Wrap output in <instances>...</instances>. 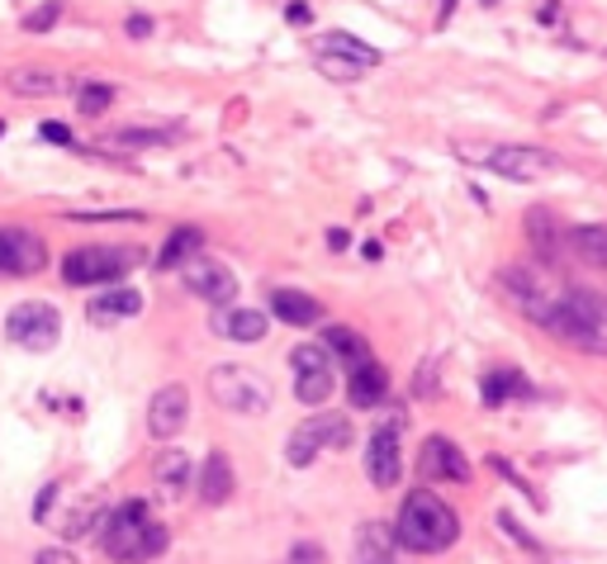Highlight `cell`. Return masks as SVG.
<instances>
[{"label": "cell", "instance_id": "obj_1", "mask_svg": "<svg viewBox=\"0 0 607 564\" xmlns=\"http://www.w3.org/2000/svg\"><path fill=\"white\" fill-rule=\"evenodd\" d=\"M399 546L404 550H418V555H437V550H451L460 536V517L451 513L437 493L418 489L404 498V507H399Z\"/></svg>", "mask_w": 607, "mask_h": 564}, {"label": "cell", "instance_id": "obj_2", "mask_svg": "<svg viewBox=\"0 0 607 564\" xmlns=\"http://www.w3.org/2000/svg\"><path fill=\"white\" fill-rule=\"evenodd\" d=\"M546 333H555L560 342H570L579 351H593V356H607V313L603 299L570 285L565 299L555 304V313L546 318Z\"/></svg>", "mask_w": 607, "mask_h": 564}, {"label": "cell", "instance_id": "obj_3", "mask_svg": "<svg viewBox=\"0 0 607 564\" xmlns=\"http://www.w3.org/2000/svg\"><path fill=\"white\" fill-rule=\"evenodd\" d=\"M166 550V527L148 517V503H124L114 507L110 527H105V555L114 564H148L152 555H162Z\"/></svg>", "mask_w": 607, "mask_h": 564}, {"label": "cell", "instance_id": "obj_4", "mask_svg": "<svg viewBox=\"0 0 607 564\" xmlns=\"http://www.w3.org/2000/svg\"><path fill=\"white\" fill-rule=\"evenodd\" d=\"M503 290L518 299V309L536 327H546V318L555 313V304L565 299V290H570V285H565L560 275L546 266V261H541V266H508V271H503Z\"/></svg>", "mask_w": 607, "mask_h": 564}, {"label": "cell", "instance_id": "obj_5", "mask_svg": "<svg viewBox=\"0 0 607 564\" xmlns=\"http://www.w3.org/2000/svg\"><path fill=\"white\" fill-rule=\"evenodd\" d=\"M138 261H143L138 247H76L62 261V275H67V285H110L124 271H134Z\"/></svg>", "mask_w": 607, "mask_h": 564}, {"label": "cell", "instance_id": "obj_6", "mask_svg": "<svg viewBox=\"0 0 607 564\" xmlns=\"http://www.w3.org/2000/svg\"><path fill=\"white\" fill-rule=\"evenodd\" d=\"M210 393L228 413H266L270 409V385L256 371H248V365H214Z\"/></svg>", "mask_w": 607, "mask_h": 564}, {"label": "cell", "instance_id": "obj_7", "mask_svg": "<svg viewBox=\"0 0 607 564\" xmlns=\"http://www.w3.org/2000/svg\"><path fill=\"white\" fill-rule=\"evenodd\" d=\"M5 337H10V342H20L24 351H34V356H43V351H53V347H58L62 318H58V309H53V304H38V299H34V304L10 309Z\"/></svg>", "mask_w": 607, "mask_h": 564}, {"label": "cell", "instance_id": "obj_8", "mask_svg": "<svg viewBox=\"0 0 607 564\" xmlns=\"http://www.w3.org/2000/svg\"><path fill=\"white\" fill-rule=\"evenodd\" d=\"M346 437H352V431H346V417H338V413L308 417V423L294 427V437L286 446V461L294 469H304V465H314L318 451H328V446H346Z\"/></svg>", "mask_w": 607, "mask_h": 564}, {"label": "cell", "instance_id": "obj_9", "mask_svg": "<svg viewBox=\"0 0 607 564\" xmlns=\"http://www.w3.org/2000/svg\"><path fill=\"white\" fill-rule=\"evenodd\" d=\"M399 437H404V413L390 417V423L376 427V437L366 446V469L376 489H394L399 475H404V451H399Z\"/></svg>", "mask_w": 607, "mask_h": 564}, {"label": "cell", "instance_id": "obj_10", "mask_svg": "<svg viewBox=\"0 0 607 564\" xmlns=\"http://www.w3.org/2000/svg\"><path fill=\"white\" fill-rule=\"evenodd\" d=\"M484 166L503 180H546L555 176V152H541V148H484Z\"/></svg>", "mask_w": 607, "mask_h": 564}, {"label": "cell", "instance_id": "obj_11", "mask_svg": "<svg viewBox=\"0 0 607 564\" xmlns=\"http://www.w3.org/2000/svg\"><path fill=\"white\" fill-rule=\"evenodd\" d=\"M294 393H300L304 403H328L332 393V351L323 347H294Z\"/></svg>", "mask_w": 607, "mask_h": 564}, {"label": "cell", "instance_id": "obj_12", "mask_svg": "<svg viewBox=\"0 0 607 564\" xmlns=\"http://www.w3.org/2000/svg\"><path fill=\"white\" fill-rule=\"evenodd\" d=\"M180 271H186V285H190V294H200L204 304H214V309L232 304V294H238V275H232L228 266H218V261L190 256Z\"/></svg>", "mask_w": 607, "mask_h": 564}, {"label": "cell", "instance_id": "obj_13", "mask_svg": "<svg viewBox=\"0 0 607 564\" xmlns=\"http://www.w3.org/2000/svg\"><path fill=\"white\" fill-rule=\"evenodd\" d=\"M48 266V247L24 228H0V271L5 275H34Z\"/></svg>", "mask_w": 607, "mask_h": 564}, {"label": "cell", "instance_id": "obj_14", "mask_svg": "<svg viewBox=\"0 0 607 564\" xmlns=\"http://www.w3.org/2000/svg\"><path fill=\"white\" fill-rule=\"evenodd\" d=\"M190 423V393L180 389V385H166L152 393V403H148V431L152 437H176V431H186Z\"/></svg>", "mask_w": 607, "mask_h": 564}, {"label": "cell", "instance_id": "obj_15", "mask_svg": "<svg viewBox=\"0 0 607 564\" xmlns=\"http://www.w3.org/2000/svg\"><path fill=\"white\" fill-rule=\"evenodd\" d=\"M418 469H422L428 479H451V484H465V479H470V461H465V455H460L446 437H428V441H422Z\"/></svg>", "mask_w": 607, "mask_h": 564}, {"label": "cell", "instance_id": "obj_16", "mask_svg": "<svg viewBox=\"0 0 607 564\" xmlns=\"http://www.w3.org/2000/svg\"><path fill=\"white\" fill-rule=\"evenodd\" d=\"M180 128H119V134H105L96 138V152H110V156H128V152H143V148H162V142H176Z\"/></svg>", "mask_w": 607, "mask_h": 564}, {"label": "cell", "instance_id": "obj_17", "mask_svg": "<svg viewBox=\"0 0 607 564\" xmlns=\"http://www.w3.org/2000/svg\"><path fill=\"white\" fill-rule=\"evenodd\" d=\"M384 393H390V375H384V365L370 361V356H361L352 365V403H356V409H380Z\"/></svg>", "mask_w": 607, "mask_h": 564}, {"label": "cell", "instance_id": "obj_18", "mask_svg": "<svg viewBox=\"0 0 607 564\" xmlns=\"http://www.w3.org/2000/svg\"><path fill=\"white\" fill-rule=\"evenodd\" d=\"M527 238H532L536 256L546 261V266H555V261H560V252L570 247V238L560 233V223H555L551 209H532V214H527Z\"/></svg>", "mask_w": 607, "mask_h": 564}, {"label": "cell", "instance_id": "obj_19", "mask_svg": "<svg viewBox=\"0 0 607 564\" xmlns=\"http://www.w3.org/2000/svg\"><path fill=\"white\" fill-rule=\"evenodd\" d=\"M266 313H256V309H218L214 313V333H224V337H232V342H262L266 337Z\"/></svg>", "mask_w": 607, "mask_h": 564}, {"label": "cell", "instance_id": "obj_20", "mask_svg": "<svg viewBox=\"0 0 607 564\" xmlns=\"http://www.w3.org/2000/svg\"><path fill=\"white\" fill-rule=\"evenodd\" d=\"M200 498L210 507H218V503H228V498H232V465H228L224 451H214L210 461H204V469H200Z\"/></svg>", "mask_w": 607, "mask_h": 564}, {"label": "cell", "instance_id": "obj_21", "mask_svg": "<svg viewBox=\"0 0 607 564\" xmlns=\"http://www.w3.org/2000/svg\"><path fill=\"white\" fill-rule=\"evenodd\" d=\"M270 309H276V318H286L290 327H314L318 323V299H308L300 290H276L270 294Z\"/></svg>", "mask_w": 607, "mask_h": 564}, {"label": "cell", "instance_id": "obj_22", "mask_svg": "<svg viewBox=\"0 0 607 564\" xmlns=\"http://www.w3.org/2000/svg\"><path fill=\"white\" fill-rule=\"evenodd\" d=\"M143 309V294L138 290H110L90 304V323H119V318H134Z\"/></svg>", "mask_w": 607, "mask_h": 564}, {"label": "cell", "instance_id": "obj_23", "mask_svg": "<svg viewBox=\"0 0 607 564\" xmlns=\"http://www.w3.org/2000/svg\"><path fill=\"white\" fill-rule=\"evenodd\" d=\"M570 247H574V256L584 261L589 271H607V228L603 223H593V228H574Z\"/></svg>", "mask_w": 607, "mask_h": 564}, {"label": "cell", "instance_id": "obj_24", "mask_svg": "<svg viewBox=\"0 0 607 564\" xmlns=\"http://www.w3.org/2000/svg\"><path fill=\"white\" fill-rule=\"evenodd\" d=\"M356 564H399L390 531L376 527V522H370V527H361V536H356Z\"/></svg>", "mask_w": 607, "mask_h": 564}, {"label": "cell", "instance_id": "obj_25", "mask_svg": "<svg viewBox=\"0 0 607 564\" xmlns=\"http://www.w3.org/2000/svg\"><path fill=\"white\" fill-rule=\"evenodd\" d=\"M200 247H204V233H200V228H176L172 238H166V247H162L157 266H162V271H172V266L180 271L190 256H200Z\"/></svg>", "mask_w": 607, "mask_h": 564}, {"label": "cell", "instance_id": "obj_26", "mask_svg": "<svg viewBox=\"0 0 607 564\" xmlns=\"http://www.w3.org/2000/svg\"><path fill=\"white\" fill-rule=\"evenodd\" d=\"M318 52H342V58H356V62H366V67H376V62H380V52L370 48L366 38H356V34H346V29H328V34H323Z\"/></svg>", "mask_w": 607, "mask_h": 564}, {"label": "cell", "instance_id": "obj_27", "mask_svg": "<svg viewBox=\"0 0 607 564\" xmlns=\"http://www.w3.org/2000/svg\"><path fill=\"white\" fill-rule=\"evenodd\" d=\"M5 86L15 90V96H58V90H62L58 76L43 72V67H20V72H10Z\"/></svg>", "mask_w": 607, "mask_h": 564}, {"label": "cell", "instance_id": "obj_28", "mask_svg": "<svg viewBox=\"0 0 607 564\" xmlns=\"http://www.w3.org/2000/svg\"><path fill=\"white\" fill-rule=\"evenodd\" d=\"M152 475H157V489H162V493L180 498V489H186V479H190V455H186V451H166Z\"/></svg>", "mask_w": 607, "mask_h": 564}, {"label": "cell", "instance_id": "obj_29", "mask_svg": "<svg viewBox=\"0 0 607 564\" xmlns=\"http://www.w3.org/2000/svg\"><path fill=\"white\" fill-rule=\"evenodd\" d=\"M527 393V379L518 371H494L484 379V403H508V399H522Z\"/></svg>", "mask_w": 607, "mask_h": 564}, {"label": "cell", "instance_id": "obj_30", "mask_svg": "<svg viewBox=\"0 0 607 564\" xmlns=\"http://www.w3.org/2000/svg\"><path fill=\"white\" fill-rule=\"evenodd\" d=\"M318 72L328 82H361V72H370V67L356 58H342V52H318Z\"/></svg>", "mask_w": 607, "mask_h": 564}, {"label": "cell", "instance_id": "obj_31", "mask_svg": "<svg viewBox=\"0 0 607 564\" xmlns=\"http://www.w3.org/2000/svg\"><path fill=\"white\" fill-rule=\"evenodd\" d=\"M114 100V90L105 82H81V90H76V110L86 114V120H96V114H105Z\"/></svg>", "mask_w": 607, "mask_h": 564}, {"label": "cell", "instance_id": "obj_32", "mask_svg": "<svg viewBox=\"0 0 607 564\" xmlns=\"http://www.w3.org/2000/svg\"><path fill=\"white\" fill-rule=\"evenodd\" d=\"M323 347H328L332 356H346V361H361V356H366V342H361L352 327H328V333H323Z\"/></svg>", "mask_w": 607, "mask_h": 564}, {"label": "cell", "instance_id": "obj_33", "mask_svg": "<svg viewBox=\"0 0 607 564\" xmlns=\"http://www.w3.org/2000/svg\"><path fill=\"white\" fill-rule=\"evenodd\" d=\"M62 20V5L58 0H48V5H38L29 20H24V29H34V34H43V29H53V24Z\"/></svg>", "mask_w": 607, "mask_h": 564}, {"label": "cell", "instance_id": "obj_34", "mask_svg": "<svg viewBox=\"0 0 607 564\" xmlns=\"http://www.w3.org/2000/svg\"><path fill=\"white\" fill-rule=\"evenodd\" d=\"M286 564H328V555H323V546H314V541H294Z\"/></svg>", "mask_w": 607, "mask_h": 564}, {"label": "cell", "instance_id": "obj_35", "mask_svg": "<svg viewBox=\"0 0 607 564\" xmlns=\"http://www.w3.org/2000/svg\"><path fill=\"white\" fill-rule=\"evenodd\" d=\"M34 564H76V555H72V550H38V560Z\"/></svg>", "mask_w": 607, "mask_h": 564}, {"label": "cell", "instance_id": "obj_36", "mask_svg": "<svg viewBox=\"0 0 607 564\" xmlns=\"http://www.w3.org/2000/svg\"><path fill=\"white\" fill-rule=\"evenodd\" d=\"M43 138H48V142H72V128L58 124V120H48V124H43Z\"/></svg>", "mask_w": 607, "mask_h": 564}, {"label": "cell", "instance_id": "obj_37", "mask_svg": "<svg viewBox=\"0 0 607 564\" xmlns=\"http://www.w3.org/2000/svg\"><path fill=\"white\" fill-rule=\"evenodd\" d=\"M124 29H128V38H148V34H152V20H143V15H134V20L124 24Z\"/></svg>", "mask_w": 607, "mask_h": 564}, {"label": "cell", "instance_id": "obj_38", "mask_svg": "<svg viewBox=\"0 0 607 564\" xmlns=\"http://www.w3.org/2000/svg\"><path fill=\"white\" fill-rule=\"evenodd\" d=\"M286 15H290V24H308V5H304V0H290Z\"/></svg>", "mask_w": 607, "mask_h": 564}, {"label": "cell", "instance_id": "obj_39", "mask_svg": "<svg viewBox=\"0 0 607 564\" xmlns=\"http://www.w3.org/2000/svg\"><path fill=\"white\" fill-rule=\"evenodd\" d=\"M451 10H456V0H442V20H451Z\"/></svg>", "mask_w": 607, "mask_h": 564}, {"label": "cell", "instance_id": "obj_40", "mask_svg": "<svg viewBox=\"0 0 607 564\" xmlns=\"http://www.w3.org/2000/svg\"><path fill=\"white\" fill-rule=\"evenodd\" d=\"M484 5H498V0H484Z\"/></svg>", "mask_w": 607, "mask_h": 564}]
</instances>
